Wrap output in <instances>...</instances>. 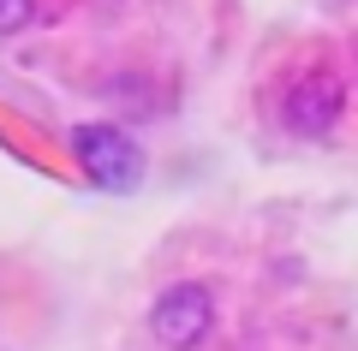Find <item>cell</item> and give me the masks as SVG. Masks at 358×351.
I'll use <instances>...</instances> for the list:
<instances>
[{
  "instance_id": "277c9868",
  "label": "cell",
  "mask_w": 358,
  "mask_h": 351,
  "mask_svg": "<svg viewBox=\"0 0 358 351\" xmlns=\"http://www.w3.org/2000/svg\"><path fill=\"white\" fill-rule=\"evenodd\" d=\"M36 18V0H0V36H18Z\"/></svg>"
},
{
  "instance_id": "7a4b0ae2",
  "label": "cell",
  "mask_w": 358,
  "mask_h": 351,
  "mask_svg": "<svg viewBox=\"0 0 358 351\" xmlns=\"http://www.w3.org/2000/svg\"><path fill=\"white\" fill-rule=\"evenodd\" d=\"M209 327H215V298H209V286H192V280L167 286L162 298H155V310H150V334L162 339L167 351L203 345Z\"/></svg>"
},
{
  "instance_id": "6da1fadb",
  "label": "cell",
  "mask_w": 358,
  "mask_h": 351,
  "mask_svg": "<svg viewBox=\"0 0 358 351\" xmlns=\"http://www.w3.org/2000/svg\"><path fill=\"white\" fill-rule=\"evenodd\" d=\"M72 155L90 173V185H102V191H138V179H143V149L120 126H102V119L72 131Z\"/></svg>"
},
{
  "instance_id": "3957f363",
  "label": "cell",
  "mask_w": 358,
  "mask_h": 351,
  "mask_svg": "<svg viewBox=\"0 0 358 351\" xmlns=\"http://www.w3.org/2000/svg\"><path fill=\"white\" fill-rule=\"evenodd\" d=\"M341 107H346V84L329 72V66L305 72L293 89H287V101H281L287 126H293L299 137H322V131H334V126H341Z\"/></svg>"
}]
</instances>
